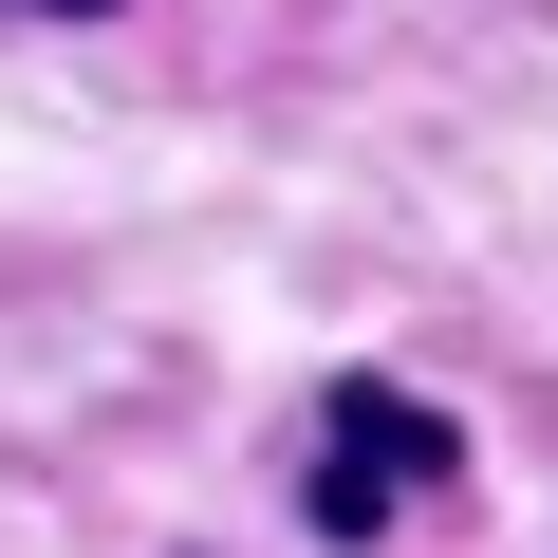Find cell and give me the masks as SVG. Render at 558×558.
Masks as SVG:
<instances>
[{
  "label": "cell",
  "mask_w": 558,
  "mask_h": 558,
  "mask_svg": "<svg viewBox=\"0 0 558 558\" xmlns=\"http://www.w3.org/2000/svg\"><path fill=\"white\" fill-rule=\"evenodd\" d=\"M410 484H447V410L428 391H336L317 410V539H373Z\"/></svg>",
  "instance_id": "obj_1"
},
{
  "label": "cell",
  "mask_w": 558,
  "mask_h": 558,
  "mask_svg": "<svg viewBox=\"0 0 558 558\" xmlns=\"http://www.w3.org/2000/svg\"><path fill=\"white\" fill-rule=\"evenodd\" d=\"M38 20H94V0H38Z\"/></svg>",
  "instance_id": "obj_2"
}]
</instances>
